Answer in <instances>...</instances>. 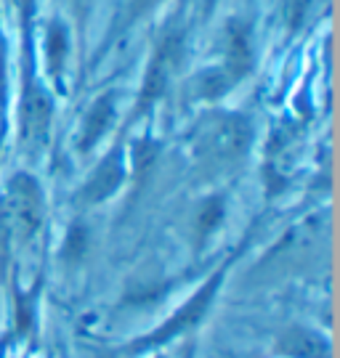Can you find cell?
Instances as JSON below:
<instances>
[{
	"label": "cell",
	"mask_w": 340,
	"mask_h": 358,
	"mask_svg": "<svg viewBox=\"0 0 340 358\" xmlns=\"http://www.w3.org/2000/svg\"><path fill=\"white\" fill-rule=\"evenodd\" d=\"M242 250H245V244H242L234 255H229L226 260L218 266V271L210 273V276H208V282L202 284L200 289L191 294L189 300L178 308L176 313L165 321V324H160V327H157L154 332L147 334V337L136 340L133 345H128V353H130V350H133V353H147L149 348L165 345V343H170L173 337H181L184 332H189L191 327H197V324L208 316V310H210V306H213V300L218 297L221 287H224V282H226V273H229V268H231V263L240 257Z\"/></svg>",
	"instance_id": "6da1fadb"
},
{
	"label": "cell",
	"mask_w": 340,
	"mask_h": 358,
	"mask_svg": "<svg viewBox=\"0 0 340 358\" xmlns=\"http://www.w3.org/2000/svg\"><path fill=\"white\" fill-rule=\"evenodd\" d=\"M250 125L240 115H221L205 125L197 141V154L205 165L224 167L247 152Z\"/></svg>",
	"instance_id": "7a4b0ae2"
},
{
	"label": "cell",
	"mask_w": 340,
	"mask_h": 358,
	"mask_svg": "<svg viewBox=\"0 0 340 358\" xmlns=\"http://www.w3.org/2000/svg\"><path fill=\"white\" fill-rule=\"evenodd\" d=\"M181 48H184L181 29H170V32H165L163 38H160L157 48H154L149 59V66H147L144 83H141L133 117H141L144 112H149L151 106L163 99V93L168 90V83H170V77L176 72V64L181 62Z\"/></svg>",
	"instance_id": "3957f363"
},
{
	"label": "cell",
	"mask_w": 340,
	"mask_h": 358,
	"mask_svg": "<svg viewBox=\"0 0 340 358\" xmlns=\"http://www.w3.org/2000/svg\"><path fill=\"white\" fill-rule=\"evenodd\" d=\"M252 66V43H250V27L242 22H231L226 32V56H224V69L215 75L213 93L226 90L231 83H240L242 77L250 72Z\"/></svg>",
	"instance_id": "277c9868"
},
{
	"label": "cell",
	"mask_w": 340,
	"mask_h": 358,
	"mask_svg": "<svg viewBox=\"0 0 340 358\" xmlns=\"http://www.w3.org/2000/svg\"><path fill=\"white\" fill-rule=\"evenodd\" d=\"M123 180H125V154H123V146H114L93 170L90 180H86L80 199L86 205H101L123 186Z\"/></svg>",
	"instance_id": "5b68a950"
},
{
	"label": "cell",
	"mask_w": 340,
	"mask_h": 358,
	"mask_svg": "<svg viewBox=\"0 0 340 358\" xmlns=\"http://www.w3.org/2000/svg\"><path fill=\"white\" fill-rule=\"evenodd\" d=\"M11 205H13V217L19 223V231L25 234V239H29L43 223V194L35 178H29L25 173L13 176L11 180Z\"/></svg>",
	"instance_id": "8992f818"
},
{
	"label": "cell",
	"mask_w": 340,
	"mask_h": 358,
	"mask_svg": "<svg viewBox=\"0 0 340 358\" xmlns=\"http://www.w3.org/2000/svg\"><path fill=\"white\" fill-rule=\"evenodd\" d=\"M112 117H114V93H104V96H99L93 101V106H90L88 115H86L83 133H80V152L88 154L104 138V133L109 130Z\"/></svg>",
	"instance_id": "52a82bcc"
},
{
	"label": "cell",
	"mask_w": 340,
	"mask_h": 358,
	"mask_svg": "<svg viewBox=\"0 0 340 358\" xmlns=\"http://www.w3.org/2000/svg\"><path fill=\"white\" fill-rule=\"evenodd\" d=\"M279 350L287 358H327L329 353L325 337L311 332V329H303V327H295L290 332H285V340H282Z\"/></svg>",
	"instance_id": "ba28073f"
},
{
	"label": "cell",
	"mask_w": 340,
	"mask_h": 358,
	"mask_svg": "<svg viewBox=\"0 0 340 358\" xmlns=\"http://www.w3.org/2000/svg\"><path fill=\"white\" fill-rule=\"evenodd\" d=\"M67 29L59 22H50L48 32H46V59H48V69L53 77L62 75L64 59H67Z\"/></svg>",
	"instance_id": "9c48e42d"
},
{
	"label": "cell",
	"mask_w": 340,
	"mask_h": 358,
	"mask_svg": "<svg viewBox=\"0 0 340 358\" xmlns=\"http://www.w3.org/2000/svg\"><path fill=\"white\" fill-rule=\"evenodd\" d=\"M160 3H163V0H128L125 11H123V16L117 19V27L112 29L109 40L104 43V48H109V43H112L114 38H120V35H125L128 29H133L136 22H141V19H144L151 8H157Z\"/></svg>",
	"instance_id": "30bf717a"
},
{
	"label": "cell",
	"mask_w": 340,
	"mask_h": 358,
	"mask_svg": "<svg viewBox=\"0 0 340 358\" xmlns=\"http://www.w3.org/2000/svg\"><path fill=\"white\" fill-rule=\"evenodd\" d=\"M221 215H224V199H210V202H205V207L200 210V217H197L200 239H208V234L218 226Z\"/></svg>",
	"instance_id": "8fae6325"
},
{
	"label": "cell",
	"mask_w": 340,
	"mask_h": 358,
	"mask_svg": "<svg viewBox=\"0 0 340 358\" xmlns=\"http://www.w3.org/2000/svg\"><path fill=\"white\" fill-rule=\"evenodd\" d=\"M6 133V40L0 38V136Z\"/></svg>",
	"instance_id": "7c38bea8"
},
{
	"label": "cell",
	"mask_w": 340,
	"mask_h": 358,
	"mask_svg": "<svg viewBox=\"0 0 340 358\" xmlns=\"http://www.w3.org/2000/svg\"><path fill=\"white\" fill-rule=\"evenodd\" d=\"M215 3H218V0H205V13H210L215 8Z\"/></svg>",
	"instance_id": "4fadbf2b"
}]
</instances>
